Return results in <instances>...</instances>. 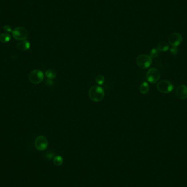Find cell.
Here are the masks:
<instances>
[{
  "mask_svg": "<svg viewBox=\"0 0 187 187\" xmlns=\"http://www.w3.org/2000/svg\"><path fill=\"white\" fill-rule=\"evenodd\" d=\"M35 146L37 150L43 151L46 150L48 146V141L46 137L42 135L38 136L35 141Z\"/></svg>",
  "mask_w": 187,
  "mask_h": 187,
  "instance_id": "52a82bcc",
  "label": "cell"
},
{
  "mask_svg": "<svg viewBox=\"0 0 187 187\" xmlns=\"http://www.w3.org/2000/svg\"><path fill=\"white\" fill-rule=\"evenodd\" d=\"M3 30L6 31V32H7V33L12 32L13 31L12 29L11 26H9V25H5V26H4V27H3Z\"/></svg>",
  "mask_w": 187,
  "mask_h": 187,
  "instance_id": "d6986e66",
  "label": "cell"
},
{
  "mask_svg": "<svg viewBox=\"0 0 187 187\" xmlns=\"http://www.w3.org/2000/svg\"><path fill=\"white\" fill-rule=\"evenodd\" d=\"M17 49L21 51H26L30 48V43L27 40L21 41L17 45Z\"/></svg>",
  "mask_w": 187,
  "mask_h": 187,
  "instance_id": "30bf717a",
  "label": "cell"
},
{
  "mask_svg": "<svg viewBox=\"0 0 187 187\" xmlns=\"http://www.w3.org/2000/svg\"><path fill=\"white\" fill-rule=\"evenodd\" d=\"M150 90L149 84L147 82L142 83L140 87V92L142 94H147Z\"/></svg>",
  "mask_w": 187,
  "mask_h": 187,
  "instance_id": "7c38bea8",
  "label": "cell"
},
{
  "mask_svg": "<svg viewBox=\"0 0 187 187\" xmlns=\"http://www.w3.org/2000/svg\"><path fill=\"white\" fill-rule=\"evenodd\" d=\"M11 36L8 33H3L0 35V42L2 43H6L10 41Z\"/></svg>",
  "mask_w": 187,
  "mask_h": 187,
  "instance_id": "4fadbf2b",
  "label": "cell"
},
{
  "mask_svg": "<svg viewBox=\"0 0 187 187\" xmlns=\"http://www.w3.org/2000/svg\"><path fill=\"white\" fill-rule=\"evenodd\" d=\"M169 50H170V53L173 55H177L179 52V50H178V48L176 47H172L171 48H170Z\"/></svg>",
  "mask_w": 187,
  "mask_h": 187,
  "instance_id": "ac0fdd59",
  "label": "cell"
},
{
  "mask_svg": "<svg viewBox=\"0 0 187 187\" xmlns=\"http://www.w3.org/2000/svg\"><path fill=\"white\" fill-rule=\"evenodd\" d=\"M63 158L61 156H56L53 159V162L56 166H60L63 164Z\"/></svg>",
  "mask_w": 187,
  "mask_h": 187,
  "instance_id": "9a60e30c",
  "label": "cell"
},
{
  "mask_svg": "<svg viewBox=\"0 0 187 187\" xmlns=\"http://www.w3.org/2000/svg\"><path fill=\"white\" fill-rule=\"evenodd\" d=\"M176 95L178 98L184 100L187 98V86L184 84H181L179 85L176 91Z\"/></svg>",
  "mask_w": 187,
  "mask_h": 187,
  "instance_id": "9c48e42d",
  "label": "cell"
},
{
  "mask_svg": "<svg viewBox=\"0 0 187 187\" xmlns=\"http://www.w3.org/2000/svg\"><path fill=\"white\" fill-rule=\"evenodd\" d=\"M45 75L48 78H49L50 79H54L56 78L57 73H56V71L54 69H50L47 70L45 72Z\"/></svg>",
  "mask_w": 187,
  "mask_h": 187,
  "instance_id": "5bb4252c",
  "label": "cell"
},
{
  "mask_svg": "<svg viewBox=\"0 0 187 187\" xmlns=\"http://www.w3.org/2000/svg\"><path fill=\"white\" fill-rule=\"evenodd\" d=\"M29 79L32 84H40L43 81V73L39 69L32 71L29 75Z\"/></svg>",
  "mask_w": 187,
  "mask_h": 187,
  "instance_id": "5b68a950",
  "label": "cell"
},
{
  "mask_svg": "<svg viewBox=\"0 0 187 187\" xmlns=\"http://www.w3.org/2000/svg\"><path fill=\"white\" fill-rule=\"evenodd\" d=\"M105 81V79L103 75H98L95 78V81L98 85H102L104 83Z\"/></svg>",
  "mask_w": 187,
  "mask_h": 187,
  "instance_id": "2e32d148",
  "label": "cell"
},
{
  "mask_svg": "<svg viewBox=\"0 0 187 187\" xmlns=\"http://www.w3.org/2000/svg\"><path fill=\"white\" fill-rule=\"evenodd\" d=\"M152 63V58L147 55L141 54L136 58L137 66L142 69H148Z\"/></svg>",
  "mask_w": 187,
  "mask_h": 187,
  "instance_id": "3957f363",
  "label": "cell"
},
{
  "mask_svg": "<svg viewBox=\"0 0 187 187\" xmlns=\"http://www.w3.org/2000/svg\"><path fill=\"white\" fill-rule=\"evenodd\" d=\"M160 78V73L158 69L156 68L149 69L146 74V79L148 82L153 84H156Z\"/></svg>",
  "mask_w": 187,
  "mask_h": 187,
  "instance_id": "8992f818",
  "label": "cell"
},
{
  "mask_svg": "<svg viewBox=\"0 0 187 187\" xmlns=\"http://www.w3.org/2000/svg\"><path fill=\"white\" fill-rule=\"evenodd\" d=\"M156 88L161 93L166 94L174 90V85L170 81L167 80H163L157 84Z\"/></svg>",
  "mask_w": 187,
  "mask_h": 187,
  "instance_id": "277c9868",
  "label": "cell"
},
{
  "mask_svg": "<svg viewBox=\"0 0 187 187\" xmlns=\"http://www.w3.org/2000/svg\"><path fill=\"white\" fill-rule=\"evenodd\" d=\"M160 54V51L157 48H153L150 51V56L151 58H156Z\"/></svg>",
  "mask_w": 187,
  "mask_h": 187,
  "instance_id": "e0dca14e",
  "label": "cell"
},
{
  "mask_svg": "<svg viewBox=\"0 0 187 187\" xmlns=\"http://www.w3.org/2000/svg\"><path fill=\"white\" fill-rule=\"evenodd\" d=\"M13 37L17 41L26 40L29 36L27 30L23 27H17L13 30Z\"/></svg>",
  "mask_w": 187,
  "mask_h": 187,
  "instance_id": "7a4b0ae2",
  "label": "cell"
},
{
  "mask_svg": "<svg viewBox=\"0 0 187 187\" xmlns=\"http://www.w3.org/2000/svg\"><path fill=\"white\" fill-rule=\"evenodd\" d=\"M182 40L183 38L181 34L177 32L171 33L168 38V43L172 47H177L181 44Z\"/></svg>",
  "mask_w": 187,
  "mask_h": 187,
  "instance_id": "ba28073f",
  "label": "cell"
},
{
  "mask_svg": "<svg viewBox=\"0 0 187 187\" xmlns=\"http://www.w3.org/2000/svg\"><path fill=\"white\" fill-rule=\"evenodd\" d=\"M157 49L159 51L161 52H165L169 50L170 46L168 43L165 42H162L158 44L157 46Z\"/></svg>",
  "mask_w": 187,
  "mask_h": 187,
  "instance_id": "8fae6325",
  "label": "cell"
},
{
  "mask_svg": "<svg viewBox=\"0 0 187 187\" xmlns=\"http://www.w3.org/2000/svg\"><path fill=\"white\" fill-rule=\"evenodd\" d=\"M105 96L104 89L98 85H94L90 88L89 90V98L95 102H100L103 100Z\"/></svg>",
  "mask_w": 187,
  "mask_h": 187,
  "instance_id": "6da1fadb",
  "label": "cell"
},
{
  "mask_svg": "<svg viewBox=\"0 0 187 187\" xmlns=\"http://www.w3.org/2000/svg\"><path fill=\"white\" fill-rule=\"evenodd\" d=\"M47 157L49 159H51L53 157V154L51 153V154H47Z\"/></svg>",
  "mask_w": 187,
  "mask_h": 187,
  "instance_id": "ffe728a7",
  "label": "cell"
}]
</instances>
